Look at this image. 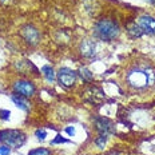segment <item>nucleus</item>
Listing matches in <instances>:
<instances>
[{
	"label": "nucleus",
	"mask_w": 155,
	"mask_h": 155,
	"mask_svg": "<svg viewBox=\"0 0 155 155\" xmlns=\"http://www.w3.org/2000/svg\"><path fill=\"white\" fill-rule=\"evenodd\" d=\"M126 83L130 88L143 90L155 84V70L153 67H132L126 74Z\"/></svg>",
	"instance_id": "1"
},
{
	"label": "nucleus",
	"mask_w": 155,
	"mask_h": 155,
	"mask_svg": "<svg viewBox=\"0 0 155 155\" xmlns=\"http://www.w3.org/2000/svg\"><path fill=\"white\" fill-rule=\"evenodd\" d=\"M94 34H95L96 38L102 39V40L111 41L119 36V34H120V27H119V24L116 23V21L104 19V20H101L95 24Z\"/></svg>",
	"instance_id": "2"
},
{
	"label": "nucleus",
	"mask_w": 155,
	"mask_h": 155,
	"mask_svg": "<svg viewBox=\"0 0 155 155\" xmlns=\"http://www.w3.org/2000/svg\"><path fill=\"white\" fill-rule=\"evenodd\" d=\"M25 139V134H23L19 130H3L0 131V142H3L4 144H7L9 147L19 148L24 144Z\"/></svg>",
	"instance_id": "3"
},
{
	"label": "nucleus",
	"mask_w": 155,
	"mask_h": 155,
	"mask_svg": "<svg viewBox=\"0 0 155 155\" xmlns=\"http://www.w3.org/2000/svg\"><path fill=\"white\" fill-rule=\"evenodd\" d=\"M76 78H78V74L71 68H67V67H63V68L58 71V80H59V83L63 87H67V88H70V87L75 84Z\"/></svg>",
	"instance_id": "4"
},
{
	"label": "nucleus",
	"mask_w": 155,
	"mask_h": 155,
	"mask_svg": "<svg viewBox=\"0 0 155 155\" xmlns=\"http://www.w3.org/2000/svg\"><path fill=\"white\" fill-rule=\"evenodd\" d=\"M14 91L16 92V95L28 98V96L34 95L36 88H35V86L32 84L31 82H28V80H18L14 84Z\"/></svg>",
	"instance_id": "5"
},
{
	"label": "nucleus",
	"mask_w": 155,
	"mask_h": 155,
	"mask_svg": "<svg viewBox=\"0 0 155 155\" xmlns=\"http://www.w3.org/2000/svg\"><path fill=\"white\" fill-rule=\"evenodd\" d=\"M21 36H23L24 40L27 41L28 44H31V46L38 44L39 40H40V34H39V31L31 24L21 28Z\"/></svg>",
	"instance_id": "6"
},
{
	"label": "nucleus",
	"mask_w": 155,
	"mask_h": 155,
	"mask_svg": "<svg viewBox=\"0 0 155 155\" xmlns=\"http://www.w3.org/2000/svg\"><path fill=\"white\" fill-rule=\"evenodd\" d=\"M95 126H96V130H98L99 135L106 137V138H108L110 135L112 134V131H114V126H112L110 119H107V118H102V116L96 118Z\"/></svg>",
	"instance_id": "7"
},
{
	"label": "nucleus",
	"mask_w": 155,
	"mask_h": 155,
	"mask_svg": "<svg viewBox=\"0 0 155 155\" xmlns=\"http://www.w3.org/2000/svg\"><path fill=\"white\" fill-rule=\"evenodd\" d=\"M138 24H139V27L143 30L144 34L155 35V18L143 15L139 18V23Z\"/></svg>",
	"instance_id": "8"
},
{
	"label": "nucleus",
	"mask_w": 155,
	"mask_h": 155,
	"mask_svg": "<svg viewBox=\"0 0 155 155\" xmlns=\"http://www.w3.org/2000/svg\"><path fill=\"white\" fill-rule=\"evenodd\" d=\"M80 54L84 58H92L96 54V46L92 40L90 39H84V40L80 43Z\"/></svg>",
	"instance_id": "9"
},
{
	"label": "nucleus",
	"mask_w": 155,
	"mask_h": 155,
	"mask_svg": "<svg viewBox=\"0 0 155 155\" xmlns=\"http://www.w3.org/2000/svg\"><path fill=\"white\" fill-rule=\"evenodd\" d=\"M103 96H104V94L98 87H90V88H87V99L91 103L101 102L103 99Z\"/></svg>",
	"instance_id": "10"
},
{
	"label": "nucleus",
	"mask_w": 155,
	"mask_h": 155,
	"mask_svg": "<svg viewBox=\"0 0 155 155\" xmlns=\"http://www.w3.org/2000/svg\"><path fill=\"white\" fill-rule=\"evenodd\" d=\"M12 102H14L15 106H18L20 110H24V111H28L30 110V104H28V101L24 99V96H20V95H12L11 96Z\"/></svg>",
	"instance_id": "11"
},
{
	"label": "nucleus",
	"mask_w": 155,
	"mask_h": 155,
	"mask_svg": "<svg viewBox=\"0 0 155 155\" xmlns=\"http://www.w3.org/2000/svg\"><path fill=\"white\" fill-rule=\"evenodd\" d=\"M127 31H128V35L132 38H140V36H143V30L139 27V24H137V23H130V24H127Z\"/></svg>",
	"instance_id": "12"
},
{
	"label": "nucleus",
	"mask_w": 155,
	"mask_h": 155,
	"mask_svg": "<svg viewBox=\"0 0 155 155\" xmlns=\"http://www.w3.org/2000/svg\"><path fill=\"white\" fill-rule=\"evenodd\" d=\"M41 72L44 74V76L47 78L48 82H54V79H55V71H54V68L51 66H44L43 68H41Z\"/></svg>",
	"instance_id": "13"
},
{
	"label": "nucleus",
	"mask_w": 155,
	"mask_h": 155,
	"mask_svg": "<svg viewBox=\"0 0 155 155\" xmlns=\"http://www.w3.org/2000/svg\"><path fill=\"white\" fill-rule=\"evenodd\" d=\"M78 72H79L80 78H82L83 80H86V82H91V80H92L91 71H88V68H86V67H80Z\"/></svg>",
	"instance_id": "14"
},
{
	"label": "nucleus",
	"mask_w": 155,
	"mask_h": 155,
	"mask_svg": "<svg viewBox=\"0 0 155 155\" xmlns=\"http://www.w3.org/2000/svg\"><path fill=\"white\" fill-rule=\"evenodd\" d=\"M28 155H51L50 154V150L48 148H44V147H39V148H35V150H31Z\"/></svg>",
	"instance_id": "15"
},
{
	"label": "nucleus",
	"mask_w": 155,
	"mask_h": 155,
	"mask_svg": "<svg viewBox=\"0 0 155 155\" xmlns=\"http://www.w3.org/2000/svg\"><path fill=\"white\" fill-rule=\"evenodd\" d=\"M107 139L108 138H106V137H102V135H99L98 138H96V140H95V143H96V146H98L101 150H103L106 146V143H107Z\"/></svg>",
	"instance_id": "16"
},
{
	"label": "nucleus",
	"mask_w": 155,
	"mask_h": 155,
	"mask_svg": "<svg viewBox=\"0 0 155 155\" xmlns=\"http://www.w3.org/2000/svg\"><path fill=\"white\" fill-rule=\"evenodd\" d=\"M67 142H70V140L66 139V138H63L62 135H56V137L52 139L51 143H52V144H59V143H67Z\"/></svg>",
	"instance_id": "17"
},
{
	"label": "nucleus",
	"mask_w": 155,
	"mask_h": 155,
	"mask_svg": "<svg viewBox=\"0 0 155 155\" xmlns=\"http://www.w3.org/2000/svg\"><path fill=\"white\" fill-rule=\"evenodd\" d=\"M35 134H36V138L39 140H44L47 138V131L46 130H38Z\"/></svg>",
	"instance_id": "18"
},
{
	"label": "nucleus",
	"mask_w": 155,
	"mask_h": 155,
	"mask_svg": "<svg viewBox=\"0 0 155 155\" xmlns=\"http://www.w3.org/2000/svg\"><path fill=\"white\" fill-rule=\"evenodd\" d=\"M11 154V148L7 144H3V146H0V155H9Z\"/></svg>",
	"instance_id": "19"
},
{
	"label": "nucleus",
	"mask_w": 155,
	"mask_h": 155,
	"mask_svg": "<svg viewBox=\"0 0 155 155\" xmlns=\"http://www.w3.org/2000/svg\"><path fill=\"white\" fill-rule=\"evenodd\" d=\"M9 111L8 110H0V118L3 119V120H8L9 119Z\"/></svg>",
	"instance_id": "20"
},
{
	"label": "nucleus",
	"mask_w": 155,
	"mask_h": 155,
	"mask_svg": "<svg viewBox=\"0 0 155 155\" xmlns=\"http://www.w3.org/2000/svg\"><path fill=\"white\" fill-rule=\"evenodd\" d=\"M66 134H68V135H71V137H72V135H75V128L72 127V126H70V127H66Z\"/></svg>",
	"instance_id": "21"
},
{
	"label": "nucleus",
	"mask_w": 155,
	"mask_h": 155,
	"mask_svg": "<svg viewBox=\"0 0 155 155\" xmlns=\"http://www.w3.org/2000/svg\"><path fill=\"white\" fill-rule=\"evenodd\" d=\"M106 155H119L116 151H112V153H108V154H106Z\"/></svg>",
	"instance_id": "22"
},
{
	"label": "nucleus",
	"mask_w": 155,
	"mask_h": 155,
	"mask_svg": "<svg viewBox=\"0 0 155 155\" xmlns=\"http://www.w3.org/2000/svg\"><path fill=\"white\" fill-rule=\"evenodd\" d=\"M148 2H151V3H155V0H148Z\"/></svg>",
	"instance_id": "23"
},
{
	"label": "nucleus",
	"mask_w": 155,
	"mask_h": 155,
	"mask_svg": "<svg viewBox=\"0 0 155 155\" xmlns=\"http://www.w3.org/2000/svg\"><path fill=\"white\" fill-rule=\"evenodd\" d=\"M3 2H5V0H3Z\"/></svg>",
	"instance_id": "24"
}]
</instances>
